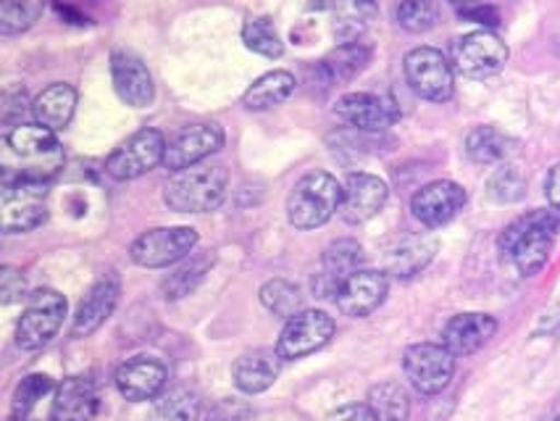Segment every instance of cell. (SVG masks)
<instances>
[{
	"label": "cell",
	"mask_w": 560,
	"mask_h": 421,
	"mask_svg": "<svg viewBox=\"0 0 560 421\" xmlns=\"http://www.w3.org/2000/svg\"><path fill=\"white\" fill-rule=\"evenodd\" d=\"M560 232V209H537L521 213L505 226L498 239V248L524 277L537 274L550 258L552 245Z\"/></svg>",
	"instance_id": "1"
},
{
	"label": "cell",
	"mask_w": 560,
	"mask_h": 421,
	"mask_svg": "<svg viewBox=\"0 0 560 421\" xmlns=\"http://www.w3.org/2000/svg\"><path fill=\"white\" fill-rule=\"evenodd\" d=\"M230 174L224 164H195L174 172L164 187V203L177 213H208L226 198Z\"/></svg>",
	"instance_id": "2"
},
{
	"label": "cell",
	"mask_w": 560,
	"mask_h": 421,
	"mask_svg": "<svg viewBox=\"0 0 560 421\" xmlns=\"http://www.w3.org/2000/svg\"><path fill=\"white\" fill-rule=\"evenodd\" d=\"M5 148L19 168L3 172V179H45L56 177L63 168V148L56 132L40 125H19L5 135Z\"/></svg>",
	"instance_id": "3"
},
{
	"label": "cell",
	"mask_w": 560,
	"mask_h": 421,
	"mask_svg": "<svg viewBox=\"0 0 560 421\" xmlns=\"http://www.w3.org/2000/svg\"><path fill=\"white\" fill-rule=\"evenodd\" d=\"M342 185L327 172H311L298 179L288 198V219L295 230H316L340 211Z\"/></svg>",
	"instance_id": "4"
},
{
	"label": "cell",
	"mask_w": 560,
	"mask_h": 421,
	"mask_svg": "<svg viewBox=\"0 0 560 421\" xmlns=\"http://www.w3.org/2000/svg\"><path fill=\"white\" fill-rule=\"evenodd\" d=\"M48 219V185L40 179H3L0 226L5 235H19Z\"/></svg>",
	"instance_id": "5"
},
{
	"label": "cell",
	"mask_w": 560,
	"mask_h": 421,
	"mask_svg": "<svg viewBox=\"0 0 560 421\" xmlns=\"http://www.w3.org/2000/svg\"><path fill=\"white\" fill-rule=\"evenodd\" d=\"M63 316H67V297L50 288L35 290L16 324L19 348L22 351H40L61 329Z\"/></svg>",
	"instance_id": "6"
},
{
	"label": "cell",
	"mask_w": 560,
	"mask_h": 421,
	"mask_svg": "<svg viewBox=\"0 0 560 421\" xmlns=\"http://www.w3.org/2000/svg\"><path fill=\"white\" fill-rule=\"evenodd\" d=\"M406 80L419 98L429 103H447L455 93V67L438 48H413L402 61Z\"/></svg>",
	"instance_id": "7"
},
{
	"label": "cell",
	"mask_w": 560,
	"mask_h": 421,
	"mask_svg": "<svg viewBox=\"0 0 560 421\" xmlns=\"http://www.w3.org/2000/svg\"><path fill=\"white\" fill-rule=\"evenodd\" d=\"M195 245H198V232L192 226H155L135 239L129 256L137 267L164 269L192 256Z\"/></svg>",
	"instance_id": "8"
},
{
	"label": "cell",
	"mask_w": 560,
	"mask_h": 421,
	"mask_svg": "<svg viewBox=\"0 0 560 421\" xmlns=\"http://www.w3.org/2000/svg\"><path fill=\"white\" fill-rule=\"evenodd\" d=\"M166 138L159 129H140L127 142H121L114 153L108 155L106 172L116 183H129V179L142 177L153 172L155 166L164 164L166 159Z\"/></svg>",
	"instance_id": "9"
},
{
	"label": "cell",
	"mask_w": 560,
	"mask_h": 421,
	"mask_svg": "<svg viewBox=\"0 0 560 421\" xmlns=\"http://www.w3.org/2000/svg\"><path fill=\"white\" fill-rule=\"evenodd\" d=\"M402 372L421 395H440L453 382L455 355L442 342H416L402 353Z\"/></svg>",
	"instance_id": "10"
},
{
	"label": "cell",
	"mask_w": 560,
	"mask_h": 421,
	"mask_svg": "<svg viewBox=\"0 0 560 421\" xmlns=\"http://www.w3.org/2000/svg\"><path fill=\"white\" fill-rule=\"evenodd\" d=\"M508 45L490 30L468 32L453 45V67L468 80H490L508 63Z\"/></svg>",
	"instance_id": "11"
},
{
	"label": "cell",
	"mask_w": 560,
	"mask_h": 421,
	"mask_svg": "<svg viewBox=\"0 0 560 421\" xmlns=\"http://www.w3.org/2000/svg\"><path fill=\"white\" fill-rule=\"evenodd\" d=\"M331 337H335V319L327 311L303 308L284 324L277 340V353L282 361L305 359V355L322 351Z\"/></svg>",
	"instance_id": "12"
},
{
	"label": "cell",
	"mask_w": 560,
	"mask_h": 421,
	"mask_svg": "<svg viewBox=\"0 0 560 421\" xmlns=\"http://www.w3.org/2000/svg\"><path fill=\"white\" fill-rule=\"evenodd\" d=\"M466 200V190L458 183L438 179V183H429L416 192L413 200H410V211H413V217L424 226H429V230H438V226L453 222V219L464 211Z\"/></svg>",
	"instance_id": "13"
},
{
	"label": "cell",
	"mask_w": 560,
	"mask_h": 421,
	"mask_svg": "<svg viewBox=\"0 0 560 421\" xmlns=\"http://www.w3.org/2000/svg\"><path fill=\"white\" fill-rule=\"evenodd\" d=\"M389 198V187L376 174L353 172L342 185L340 217L348 224H366L384 209Z\"/></svg>",
	"instance_id": "14"
},
{
	"label": "cell",
	"mask_w": 560,
	"mask_h": 421,
	"mask_svg": "<svg viewBox=\"0 0 560 421\" xmlns=\"http://www.w3.org/2000/svg\"><path fill=\"white\" fill-rule=\"evenodd\" d=\"M224 145V132L219 125H192L174 135L166 145L164 166L172 172H182L195 164H203Z\"/></svg>",
	"instance_id": "15"
},
{
	"label": "cell",
	"mask_w": 560,
	"mask_h": 421,
	"mask_svg": "<svg viewBox=\"0 0 560 421\" xmlns=\"http://www.w3.org/2000/svg\"><path fill=\"white\" fill-rule=\"evenodd\" d=\"M337 119L361 132H384L397 121V108L389 98L374 93H348L337 101Z\"/></svg>",
	"instance_id": "16"
},
{
	"label": "cell",
	"mask_w": 560,
	"mask_h": 421,
	"mask_svg": "<svg viewBox=\"0 0 560 421\" xmlns=\"http://www.w3.org/2000/svg\"><path fill=\"white\" fill-rule=\"evenodd\" d=\"M110 80L116 95L132 108H148L155 98V84L142 58L129 50H116L110 56Z\"/></svg>",
	"instance_id": "17"
},
{
	"label": "cell",
	"mask_w": 560,
	"mask_h": 421,
	"mask_svg": "<svg viewBox=\"0 0 560 421\" xmlns=\"http://www.w3.org/2000/svg\"><path fill=\"white\" fill-rule=\"evenodd\" d=\"M387 293H389V277L384 274V271L361 269L355 271L350 280H345L335 301L345 316L363 319V316H371L382 306Z\"/></svg>",
	"instance_id": "18"
},
{
	"label": "cell",
	"mask_w": 560,
	"mask_h": 421,
	"mask_svg": "<svg viewBox=\"0 0 560 421\" xmlns=\"http://www.w3.org/2000/svg\"><path fill=\"white\" fill-rule=\"evenodd\" d=\"M168 382V372L161 361L148 359V355H137L129 359L127 364L119 366L116 372V390L121 398L132 400V404H142V400H155L164 395Z\"/></svg>",
	"instance_id": "19"
},
{
	"label": "cell",
	"mask_w": 560,
	"mask_h": 421,
	"mask_svg": "<svg viewBox=\"0 0 560 421\" xmlns=\"http://www.w3.org/2000/svg\"><path fill=\"white\" fill-rule=\"evenodd\" d=\"M121 295V282L114 271L103 274L93 288L88 290V295L82 297L80 308L74 314V324H71V335L74 337H90L93 332L106 324V319L114 314L116 303Z\"/></svg>",
	"instance_id": "20"
},
{
	"label": "cell",
	"mask_w": 560,
	"mask_h": 421,
	"mask_svg": "<svg viewBox=\"0 0 560 421\" xmlns=\"http://www.w3.org/2000/svg\"><path fill=\"white\" fill-rule=\"evenodd\" d=\"M498 332V319L490 314H458L442 329V346L451 351L455 359L460 355H471L481 351L492 335Z\"/></svg>",
	"instance_id": "21"
},
{
	"label": "cell",
	"mask_w": 560,
	"mask_h": 421,
	"mask_svg": "<svg viewBox=\"0 0 560 421\" xmlns=\"http://www.w3.org/2000/svg\"><path fill=\"white\" fill-rule=\"evenodd\" d=\"M363 264V248L355 243V239H335L327 250H324L322 258V274H318V282H314L316 293L322 297H337L345 280L361 271Z\"/></svg>",
	"instance_id": "22"
},
{
	"label": "cell",
	"mask_w": 560,
	"mask_h": 421,
	"mask_svg": "<svg viewBox=\"0 0 560 421\" xmlns=\"http://www.w3.org/2000/svg\"><path fill=\"white\" fill-rule=\"evenodd\" d=\"M97 413V390L93 379L69 377L56 390L50 421H93Z\"/></svg>",
	"instance_id": "23"
},
{
	"label": "cell",
	"mask_w": 560,
	"mask_h": 421,
	"mask_svg": "<svg viewBox=\"0 0 560 421\" xmlns=\"http://www.w3.org/2000/svg\"><path fill=\"white\" fill-rule=\"evenodd\" d=\"M77 112V90L67 82H56L45 87L32 103V119L50 132H61L69 127L71 116Z\"/></svg>",
	"instance_id": "24"
},
{
	"label": "cell",
	"mask_w": 560,
	"mask_h": 421,
	"mask_svg": "<svg viewBox=\"0 0 560 421\" xmlns=\"http://www.w3.org/2000/svg\"><path fill=\"white\" fill-rule=\"evenodd\" d=\"M279 353L277 351H253L237 359L232 369V379L240 390L247 395H258L277 382L279 377Z\"/></svg>",
	"instance_id": "25"
},
{
	"label": "cell",
	"mask_w": 560,
	"mask_h": 421,
	"mask_svg": "<svg viewBox=\"0 0 560 421\" xmlns=\"http://www.w3.org/2000/svg\"><path fill=\"white\" fill-rule=\"evenodd\" d=\"M438 253V243L429 235H413L406 237L402 243H397L387 256V274H393L395 280H410L419 271L429 267V261Z\"/></svg>",
	"instance_id": "26"
},
{
	"label": "cell",
	"mask_w": 560,
	"mask_h": 421,
	"mask_svg": "<svg viewBox=\"0 0 560 421\" xmlns=\"http://www.w3.org/2000/svg\"><path fill=\"white\" fill-rule=\"evenodd\" d=\"M371 63V50L361 43H345L318 61V74L327 84L350 82Z\"/></svg>",
	"instance_id": "27"
},
{
	"label": "cell",
	"mask_w": 560,
	"mask_h": 421,
	"mask_svg": "<svg viewBox=\"0 0 560 421\" xmlns=\"http://www.w3.org/2000/svg\"><path fill=\"white\" fill-rule=\"evenodd\" d=\"M516 151V140L508 138L498 127H477L466 138V155L479 166L505 164Z\"/></svg>",
	"instance_id": "28"
},
{
	"label": "cell",
	"mask_w": 560,
	"mask_h": 421,
	"mask_svg": "<svg viewBox=\"0 0 560 421\" xmlns=\"http://www.w3.org/2000/svg\"><path fill=\"white\" fill-rule=\"evenodd\" d=\"M292 93H295V77L290 71L277 69L247 87V93L243 95V106L247 112H269L273 106H282Z\"/></svg>",
	"instance_id": "29"
},
{
	"label": "cell",
	"mask_w": 560,
	"mask_h": 421,
	"mask_svg": "<svg viewBox=\"0 0 560 421\" xmlns=\"http://www.w3.org/2000/svg\"><path fill=\"white\" fill-rule=\"evenodd\" d=\"M213 267V256L211 253H192L187 256L185 261L179 264L172 274L166 277L164 284H161V293H164L166 301H179V297L190 295L203 277L208 274V269Z\"/></svg>",
	"instance_id": "30"
},
{
	"label": "cell",
	"mask_w": 560,
	"mask_h": 421,
	"mask_svg": "<svg viewBox=\"0 0 560 421\" xmlns=\"http://www.w3.org/2000/svg\"><path fill=\"white\" fill-rule=\"evenodd\" d=\"M366 406L374 411L376 421H406L410 411L406 387L397 382H382V385L371 387Z\"/></svg>",
	"instance_id": "31"
},
{
	"label": "cell",
	"mask_w": 560,
	"mask_h": 421,
	"mask_svg": "<svg viewBox=\"0 0 560 421\" xmlns=\"http://www.w3.org/2000/svg\"><path fill=\"white\" fill-rule=\"evenodd\" d=\"M45 0H0V35L14 37L27 32L43 14Z\"/></svg>",
	"instance_id": "32"
},
{
	"label": "cell",
	"mask_w": 560,
	"mask_h": 421,
	"mask_svg": "<svg viewBox=\"0 0 560 421\" xmlns=\"http://www.w3.org/2000/svg\"><path fill=\"white\" fill-rule=\"evenodd\" d=\"M243 43L245 48H250L253 54L264 58H279L284 54V43L279 37L277 27L269 16H256L247 19L243 24Z\"/></svg>",
	"instance_id": "33"
},
{
	"label": "cell",
	"mask_w": 560,
	"mask_h": 421,
	"mask_svg": "<svg viewBox=\"0 0 560 421\" xmlns=\"http://www.w3.org/2000/svg\"><path fill=\"white\" fill-rule=\"evenodd\" d=\"M198 398L190 390H185V387H177V390L155 398L151 421H195L198 419Z\"/></svg>",
	"instance_id": "34"
},
{
	"label": "cell",
	"mask_w": 560,
	"mask_h": 421,
	"mask_svg": "<svg viewBox=\"0 0 560 421\" xmlns=\"http://www.w3.org/2000/svg\"><path fill=\"white\" fill-rule=\"evenodd\" d=\"M260 303L271 311V314L292 319L303 311V293L292 282L271 280L260 288Z\"/></svg>",
	"instance_id": "35"
},
{
	"label": "cell",
	"mask_w": 560,
	"mask_h": 421,
	"mask_svg": "<svg viewBox=\"0 0 560 421\" xmlns=\"http://www.w3.org/2000/svg\"><path fill=\"white\" fill-rule=\"evenodd\" d=\"M397 24L413 35H424L440 24V5L434 0H400Z\"/></svg>",
	"instance_id": "36"
},
{
	"label": "cell",
	"mask_w": 560,
	"mask_h": 421,
	"mask_svg": "<svg viewBox=\"0 0 560 421\" xmlns=\"http://www.w3.org/2000/svg\"><path fill=\"white\" fill-rule=\"evenodd\" d=\"M50 390H54V382H50V377H45V374H30V377H24L19 382L14 400H11V419L27 421L30 413L35 411L37 404Z\"/></svg>",
	"instance_id": "37"
},
{
	"label": "cell",
	"mask_w": 560,
	"mask_h": 421,
	"mask_svg": "<svg viewBox=\"0 0 560 421\" xmlns=\"http://www.w3.org/2000/svg\"><path fill=\"white\" fill-rule=\"evenodd\" d=\"M487 192L498 203H516L526 192L524 174L516 166H500L490 177V183H487Z\"/></svg>",
	"instance_id": "38"
},
{
	"label": "cell",
	"mask_w": 560,
	"mask_h": 421,
	"mask_svg": "<svg viewBox=\"0 0 560 421\" xmlns=\"http://www.w3.org/2000/svg\"><path fill=\"white\" fill-rule=\"evenodd\" d=\"M32 103L24 93V87H11L3 95V121L9 127H19L27 114H32Z\"/></svg>",
	"instance_id": "39"
},
{
	"label": "cell",
	"mask_w": 560,
	"mask_h": 421,
	"mask_svg": "<svg viewBox=\"0 0 560 421\" xmlns=\"http://www.w3.org/2000/svg\"><path fill=\"white\" fill-rule=\"evenodd\" d=\"M24 293H27V282H24L22 271L14 267H3V271H0V295H3L5 306L22 301Z\"/></svg>",
	"instance_id": "40"
},
{
	"label": "cell",
	"mask_w": 560,
	"mask_h": 421,
	"mask_svg": "<svg viewBox=\"0 0 560 421\" xmlns=\"http://www.w3.org/2000/svg\"><path fill=\"white\" fill-rule=\"evenodd\" d=\"M458 14L468 19V22L485 24V27H494V24H500L498 11H494L492 5L479 3V0H474V3H466V5H458Z\"/></svg>",
	"instance_id": "41"
},
{
	"label": "cell",
	"mask_w": 560,
	"mask_h": 421,
	"mask_svg": "<svg viewBox=\"0 0 560 421\" xmlns=\"http://www.w3.org/2000/svg\"><path fill=\"white\" fill-rule=\"evenodd\" d=\"M329 421H376V417L369 406H345L331 413Z\"/></svg>",
	"instance_id": "42"
},
{
	"label": "cell",
	"mask_w": 560,
	"mask_h": 421,
	"mask_svg": "<svg viewBox=\"0 0 560 421\" xmlns=\"http://www.w3.org/2000/svg\"><path fill=\"white\" fill-rule=\"evenodd\" d=\"M545 196H547V200H550V206H556V209H560V161L550 168V174H547Z\"/></svg>",
	"instance_id": "43"
},
{
	"label": "cell",
	"mask_w": 560,
	"mask_h": 421,
	"mask_svg": "<svg viewBox=\"0 0 560 421\" xmlns=\"http://www.w3.org/2000/svg\"><path fill=\"white\" fill-rule=\"evenodd\" d=\"M545 421H560V408H558V411H552L550 417H547Z\"/></svg>",
	"instance_id": "44"
}]
</instances>
